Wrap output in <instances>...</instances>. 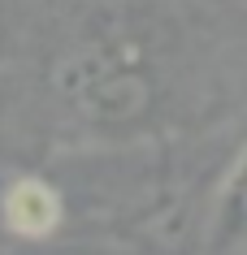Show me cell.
<instances>
[{
  "mask_svg": "<svg viewBox=\"0 0 247 255\" xmlns=\"http://www.w3.org/2000/svg\"><path fill=\"white\" fill-rule=\"evenodd\" d=\"M61 104L91 130H139L161 104L156 61L135 35L104 30L87 35L52 65Z\"/></svg>",
  "mask_w": 247,
  "mask_h": 255,
  "instance_id": "obj_1",
  "label": "cell"
},
{
  "mask_svg": "<svg viewBox=\"0 0 247 255\" xmlns=\"http://www.w3.org/2000/svg\"><path fill=\"white\" fill-rule=\"evenodd\" d=\"M65 195L48 182V177H35V173H22L13 177L9 186L0 190V225L9 229L13 238H26V242H43L52 238L56 229L65 225Z\"/></svg>",
  "mask_w": 247,
  "mask_h": 255,
  "instance_id": "obj_2",
  "label": "cell"
},
{
  "mask_svg": "<svg viewBox=\"0 0 247 255\" xmlns=\"http://www.w3.org/2000/svg\"><path fill=\"white\" fill-rule=\"evenodd\" d=\"M243 221H247V199H243V156H234L226 169L221 186L213 190V216H208V247L213 251H239L243 247Z\"/></svg>",
  "mask_w": 247,
  "mask_h": 255,
  "instance_id": "obj_3",
  "label": "cell"
}]
</instances>
